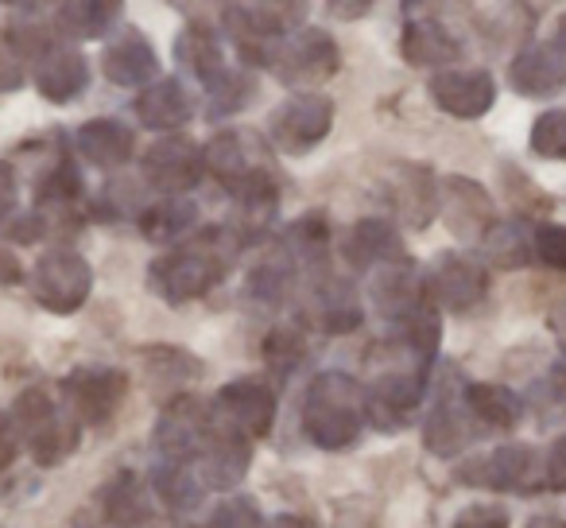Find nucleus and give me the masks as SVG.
I'll use <instances>...</instances> for the list:
<instances>
[{"label":"nucleus","instance_id":"4be33fe9","mask_svg":"<svg viewBox=\"0 0 566 528\" xmlns=\"http://www.w3.org/2000/svg\"><path fill=\"white\" fill-rule=\"evenodd\" d=\"M32 82H35V90H40L43 102L71 105L74 97H82L90 86V59L82 55L74 43L59 40L55 48L32 66Z\"/></svg>","mask_w":566,"mask_h":528},{"label":"nucleus","instance_id":"6e6552de","mask_svg":"<svg viewBox=\"0 0 566 528\" xmlns=\"http://www.w3.org/2000/svg\"><path fill=\"white\" fill-rule=\"evenodd\" d=\"M213 432V404L198 401L190 393H179L164 412H159L156 427H151V447L159 458L171 463H195L206 451Z\"/></svg>","mask_w":566,"mask_h":528},{"label":"nucleus","instance_id":"c9c22d12","mask_svg":"<svg viewBox=\"0 0 566 528\" xmlns=\"http://www.w3.org/2000/svg\"><path fill=\"white\" fill-rule=\"evenodd\" d=\"M292 284H295V260L287 257L280 245H275L268 257H260L249 269V277H244L249 300L264 303V308H280V303L292 296Z\"/></svg>","mask_w":566,"mask_h":528},{"label":"nucleus","instance_id":"37998d69","mask_svg":"<svg viewBox=\"0 0 566 528\" xmlns=\"http://www.w3.org/2000/svg\"><path fill=\"white\" fill-rule=\"evenodd\" d=\"M210 528H264V513L249 494H233L213 509Z\"/></svg>","mask_w":566,"mask_h":528},{"label":"nucleus","instance_id":"c85d7f7f","mask_svg":"<svg viewBox=\"0 0 566 528\" xmlns=\"http://www.w3.org/2000/svg\"><path fill=\"white\" fill-rule=\"evenodd\" d=\"M307 319L323 334H354L365 323V308L357 292L338 277H323L311 288V311Z\"/></svg>","mask_w":566,"mask_h":528},{"label":"nucleus","instance_id":"ea45409f","mask_svg":"<svg viewBox=\"0 0 566 528\" xmlns=\"http://www.w3.org/2000/svg\"><path fill=\"white\" fill-rule=\"evenodd\" d=\"M256 79H252L249 71H237V66H229L226 79L218 82V86L206 90V105H210V117H233V113H241L244 105L256 102Z\"/></svg>","mask_w":566,"mask_h":528},{"label":"nucleus","instance_id":"5701e85b","mask_svg":"<svg viewBox=\"0 0 566 528\" xmlns=\"http://www.w3.org/2000/svg\"><path fill=\"white\" fill-rule=\"evenodd\" d=\"M342 260L357 272H377L403 260V237L388 218H361L342 237Z\"/></svg>","mask_w":566,"mask_h":528},{"label":"nucleus","instance_id":"72a5a7b5","mask_svg":"<svg viewBox=\"0 0 566 528\" xmlns=\"http://www.w3.org/2000/svg\"><path fill=\"white\" fill-rule=\"evenodd\" d=\"M465 396V408L470 416L478 420L481 432H512L524 416V401L520 393L504 385H489V381H478V385H465L462 389Z\"/></svg>","mask_w":566,"mask_h":528},{"label":"nucleus","instance_id":"a878e982","mask_svg":"<svg viewBox=\"0 0 566 528\" xmlns=\"http://www.w3.org/2000/svg\"><path fill=\"white\" fill-rule=\"evenodd\" d=\"M175 63L187 74H195V79L202 82V90L218 86L229 71L221 35L213 32V24H206V20H190V24L175 35Z\"/></svg>","mask_w":566,"mask_h":528},{"label":"nucleus","instance_id":"1a4fd4ad","mask_svg":"<svg viewBox=\"0 0 566 528\" xmlns=\"http://www.w3.org/2000/svg\"><path fill=\"white\" fill-rule=\"evenodd\" d=\"M63 404L82 427H102L117 416L128 396V373L117 365H82L63 377Z\"/></svg>","mask_w":566,"mask_h":528},{"label":"nucleus","instance_id":"b1692460","mask_svg":"<svg viewBox=\"0 0 566 528\" xmlns=\"http://www.w3.org/2000/svg\"><path fill=\"white\" fill-rule=\"evenodd\" d=\"M102 74L113 82V86H144L148 90L151 82H159V55L151 48V40L136 28H125L117 40L105 48L102 55Z\"/></svg>","mask_w":566,"mask_h":528},{"label":"nucleus","instance_id":"423d86ee","mask_svg":"<svg viewBox=\"0 0 566 528\" xmlns=\"http://www.w3.org/2000/svg\"><path fill=\"white\" fill-rule=\"evenodd\" d=\"M32 296L51 315H78L94 292V269L74 249H48L32 265Z\"/></svg>","mask_w":566,"mask_h":528},{"label":"nucleus","instance_id":"f704fd0d","mask_svg":"<svg viewBox=\"0 0 566 528\" xmlns=\"http://www.w3.org/2000/svg\"><path fill=\"white\" fill-rule=\"evenodd\" d=\"M136 226H140L144 241H156V245L182 241L198 226V206L190 198H156V203L140 206Z\"/></svg>","mask_w":566,"mask_h":528},{"label":"nucleus","instance_id":"2f4dec72","mask_svg":"<svg viewBox=\"0 0 566 528\" xmlns=\"http://www.w3.org/2000/svg\"><path fill=\"white\" fill-rule=\"evenodd\" d=\"M148 486H151V494L159 497V505H164L167 513H179V517L195 513L206 497V482H202V474H198L195 463H171V458H159V463L151 466Z\"/></svg>","mask_w":566,"mask_h":528},{"label":"nucleus","instance_id":"7c9ffc66","mask_svg":"<svg viewBox=\"0 0 566 528\" xmlns=\"http://www.w3.org/2000/svg\"><path fill=\"white\" fill-rule=\"evenodd\" d=\"M120 20H125V4H117V0H66V4L55 9L51 24L66 40L90 43V40H105Z\"/></svg>","mask_w":566,"mask_h":528},{"label":"nucleus","instance_id":"7ed1b4c3","mask_svg":"<svg viewBox=\"0 0 566 528\" xmlns=\"http://www.w3.org/2000/svg\"><path fill=\"white\" fill-rule=\"evenodd\" d=\"M12 427H17V439L20 447H28L35 466L51 470V466H63L66 458L78 451L82 443V424L74 420V412L59 408V401L48 393V389L32 385L17 396L12 404Z\"/></svg>","mask_w":566,"mask_h":528},{"label":"nucleus","instance_id":"f3484780","mask_svg":"<svg viewBox=\"0 0 566 528\" xmlns=\"http://www.w3.org/2000/svg\"><path fill=\"white\" fill-rule=\"evenodd\" d=\"M252 470V439H244L241 432H233L229 424H221L213 412V432L206 451L198 455V474H202L206 489L218 494H233Z\"/></svg>","mask_w":566,"mask_h":528},{"label":"nucleus","instance_id":"e433bc0d","mask_svg":"<svg viewBox=\"0 0 566 528\" xmlns=\"http://www.w3.org/2000/svg\"><path fill=\"white\" fill-rule=\"evenodd\" d=\"M331 226H326L323 214H303L292 226L283 229L280 249L295 260V269H318L331 252Z\"/></svg>","mask_w":566,"mask_h":528},{"label":"nucleus","instance_id":"f03ea898","mask_svg":"<svg viewBox=\"0 0 566 528\" xmlns=\"http://www.w3.org/2000/svg\"><path fill=\"white\" fill-rule=\"evenodd\" d=\"M303 435L318 451H346L365 432V385L342 370L318 373L303 396Z\"/></svg>","mask_w":566,"mask_h":528},{"label":"nucleus","instance_id":"aec40b11","mask_svg":"<svg viewBox=\"0 0 566 528\" xmlns=\"http://www.w3.org/2000/svg\"><path fill=\"white\" fill-rule=\"evenodd\" d=\"M400 55L408 66L419 71H450V63L462 59V40L454 35V28L439 17H411L403 20L400 32Z\"/></svg>","mask_w":566,"mask_h":528},{"label":"nucleus","instance_id":"3c124183","mask_svg":"<svg viewBox=\"0 0 566 528\" xmlns=\"http://www.w3.org/2000/svg\"><path fill=\"white\" fill-rule=\"evenodd\" d=\"M24 280H28V272H24V265H20V257L0 241V288L24 284Z\"/></svg>","mask_w":566,"mask_h":528},{"label":"nucleus","instance_id":"412c9836","mask_svg":"<svg viewBox=\"0 0 566 528\" xmlns=\"http://www.w3.org/2000/svg\"><path fill=\"white\" fill-rule=\"evenodd\" d=\"M509 86L512 94L527 97V102H543L555 97L566 86V51L551 43H532L509 63Z\"/></svg>","mask_w":566,"mask_h":528},{"label":"nucleus","instance_id":"de8ad7c7","mask_svg":"<svg viewBox=\"0 0 566 528\" xmlns=\"http://www.w3.org/2000/svg\"><path fill=\"white\" fill-rule=\"evenodd\" d=\"M543 486L555 489V494H566V432L547 447V458H543Z\"/></svg>","mask_w":566,"mask_h":528},{"label":"nucleus","instance_id":"a19ab883","mask_svg":"<svg viewBox=\"0 0 566 528\" xmlns=\"http://www.w3.org/2000/svg\"><path fill=\"white\" fill-rule=\"evenodd\" d=\"M307 358V339L300 327H272L264 339V362L280 377H292L300 370V362Z\"/></svg>","mask_w":566,"mask_h":528},{"label":"nucleus","instance_id":"603ef678","mask_svg":"<svg viewBox=\"0 0 566 528\" xmlns=\"http://www.w3.org/2000/svg\"><path fill=\"white\" fill-rule=\"evenodd\" d=\"M547 389H551V401H555V408L566 416V358H558V362L551 365Z\"/></svg>","mask_w":566,"mask_h":528},{"label":"nucleus","instance_id":"f257e3e1","mask_svg":"<svg viewBox=\"0 0 566 528\" xmlns=\"http://www.w3.org/2000/svg\"><path fill=\"white\" fill-rule=\"evenodd\" d=\"M237 241L229 237L226 226L206 229L202 237H195L182 249H171L164 257H156L148 265V288L159 296L164 303L179 308V303L202 300L213 288L226 280L229 257H233Z\"/></svg>","mask_w":566,"mask_h":528},{"label":"nucleus","instance_id":"79ce46f5","mask_svg":"<svg viewBox=\"0 0 566 528\" xmlns=\"http://www.w3.org/2000/svg\"><path fill=\"white\" fill-rule=\"evenodd\" d=\"M527 144H532V152L539 159L566 164V110H543L539 117L532 121Z\"/></svg>","mask_w":566,"mask_h":528},{"label":"nucleus","instance_id":"a211bd4d","mask_svg":"<svg viewBox=\"0 0 566 528\" xmlns=\"http://www.w3.org/2000/svg\"><path fill=\"white\" fill-rule=\"evenodd\" d=\"M481 435L478 420L465 408L462 389H442L439 401L431 404L423 420V447L434 458H458L462 451L473 447V439Z\"/></svg>","mask_w":566,"mask_h":528},{"label":"nucleus","instance_id":"6e6d98bb","mask_svg":"<svg viewBox=\"0 0 566 528\" xmlns=\"http://www.w3.org/2000/svg\"><path fill=\"white\" fill-rule=\"evenodd\" d=\"M524 528H566V520L555 517V513H539V517H532Z\"/></svg>","mask_w":566,"mask_h":528},{"label":"nucleus","instance_id":"2eb2a0df","mask_svg":"<svg viewBox=\"0 0 566 528\" xmlns=\"http://www.w3.org/2000/svg\"><path fill=\"white\" fill-rule=\"evenodd\" d=\"M535 470V447L527 443H504L485 455L465 458L454 470V478L470 489H493V494H512V489H527Z\"/></svg>","mask_w":566,"mask_h":528},{"label":"nucleus","instance_id":"8fccbe9b","mask_svg":"<svg viewBox=\"0 0 566 528\" xmlns=\"http://www.w3.org/2000/svg\"><path fill=\"white\" fill-rule=\"evenodd\" d=\"M17 451H20V439H17V427H12V416L9 412H0V474L12 466Z\"/></svg>","mask_w":566,"mask_h":528},{"label":"nucleus","instance_id":"9d476101","mask_svg":"<svg viewBox=\"0 0 566 528\" xmlns=\"http://www.w3.org/2000/svg\"><path fill=\"white\" fill-rule=\"evenodd\" d=\"M140 175L159 198H187L206 175L202 144L190 136H164L140 156Z\"/></svg>","mask_w":566,"mask_h":528},{"label":"nucleus","instance_id":"58836bf2","mask_svg":"<svg viewBox=\"0 0 566 528\" xmlns=\"http://www.w3.org/2000/svg\"><path fill=\"white\" fill-rule=\"evenodd\" d=\"M140 358H144L148 377L164 381V385H171V389H182L202 377V358H195L182 346H144Z\"/></svg>","mask_w":566,"mask_h":528},{"label":"nucleus","instance_id":"393cba45","mask_svg":"<svg viewBox=\"0 0 566 528\" xmlns=\"http://www.w3.org/2000/svg\"><path fill=\"white\" fill-rule=\"evenodd\" d=\"M74 148L97 172H120L136 152V133L117 117H94L86 125H78Z\"/></svg>","mask_w":566,"mask_h":528},{"label":"nucleus","instance_id":"864d4df0","mask_svg":"<svg viewBox=\"0 0 566 528\" xmlns=\"http://www.w3.org/2000/svg\"><path fill=\"white\" fill-rule=\"evenodd\" d=\"M326 12H331V17H338V20H361V17H369V12H373V4H369V0H331V4H326Z\"/></svg>","mask_w":566,"mask_h":528},{"label":"nucleus","instance_id":"6ab92c4d","mask_svg":"<svg viewBox=\"0 0 566 528\" xmlns=\"http://www.w3.org/2000/svg\"><path fill=\"white\" fill-rule=\"evenodd\" d=\"M427 90L431 102L454 121H481L496 105V82L489 71H439Z\"/></svg>","mask_w":566,"mask_h":528},{"label":"nucleus","instance_id":"39448f33","mask_svg":"<svg viewBox=\"0 0 566 528\" xmlns=\"http://www.w3.org/2000/svg\"><path fill=\"white\" fill-rule=\"evenodd\" d=\"M221 24L233 35L237 51H241V63L264 66V51L272 43H280L283 35L307 28V4H226L221 9Z\"/></svg>","mask_w":566,"mask_h":528},{"label":"nucleus","instance_id":"0eeeda50","mask_svg":"<svg viewBox=\"0 0 566 528\" xmlns=\"http://www.w3.org/2000/svg\"><path fill=\"white\" fill-rule=\"evenodd\" d=\"M334 128V102L326 94H292L275 105L268 117V141L283 156H307L331 136Z\"/></svg>","mask_w":566,"mask_h":528},{"label":"nucleus","instance_id":"4468645a","mask_svg":"<svg viewBox=\"0 0 566 528\" xmlns=\"http://www.w3.org/2000/svg\"><path fill=\"white\" fill-rule=\"evenodd\" d=\"M385 203L408 229H427L439 214V179L427 164H396L385 175Z\"/></svg>","mask_w":566,"mask_h":528},{"label":"nucleus","instance_id":"cd10ccee","mask_svg":"<svg viewBox=\"0 0 566 528\" xmlns=\"http://www.w3.org/2000/svg\"><path fill=\"white\" fill-rule=\"evenodd\" d=\"M136 121L151 133H179L195 117V97L179 79H159L136 97Z\"/></svg>","mask_w":566,"mask_h":528},{"label":"nucleus","instance_id":"4d7b16f0","mask_svg":"<svg viewBox=\"0 0 566 528\" xmlns=\"http://www.w3.org/2000/svg\"><path fill=\"white\" fill-rule=\"evenodd\" d=\"M555 43H558V48L566 51V17L558 20V28H555Z\"/></svg>","mask_w":566,"mask_h":528},{"label":"nucleus","instance_id":"473e14b6","mask_svg":"<svg viewBox=\"0 0 566 528\" xmlns=\"http://www.w3.org/2000/svg\"><path fill=\"white\" fill-rule=\"evenodd\" d=\"M249 144H252V136H244V133H218L202 148L206 175H213V179H218V187L226 190L229 198L244 187V179H249L252 167H260L256 159L249 156Z\"/></svg>","mask_w":566,"mask_h":528},{"label":"nucleus","instance_id":"c03bdc74","mask_svg":"<svg viewBox=\"0 0 566 528\" xmlns=\"http://www.w3.org/2000/svg\"><path fill=\"white\" fill-rule=\"evenodd\" d=\"M535 260L543 269L566 272V226L563 221H539L535 226Z\"/></svg>","mask_w":566,"mask_h":528},{"label":"nucleus","instance_id":"09e8293b","mask_svg":"<svg viewBox=\"0 0 566 528\" xmlns=\"http://www.w3.org/2000/svg\"><path fill=\"white\" fill-rule=\"evenodd\" d=\"M17 206H20L17 167H12L9 159H0V229H4L12 218H17Z\"/></svg>","mask_w":566,"mask_h":528},{"label":"nucleus","instance_id":"ddd939ff","mask_svg":"<svg viewBox=\"0 0 566 528\" xmlns=\"http://www.w3.org/2000/svg\"><path fill=\"white\" fill-rule=\"evenodd\" d=\"M213 412H218L221 424H229L233 432H241L244 439H268L275 424V412H280V396H275L272 385L264 381H229L221 385L218 401H213Z\"/></svg>","mask_w":566,"mask_h":528},{"label":"nucleus","instance_id":"5fc2aeb1","mask_svg":"<svg viewBox=\"0 0 566 528\" xmlns=\"http://www.w3.org/2000/svg\"><path fill=\"white\" fill-rule=\"evenodd\" d=\"M268 528H318V525L311 517H300V513H280V517H272Z\"/></svg>","mask_w":566,"mask_h":528},{"label":"nucleus","instance_id":"49530a36","mask_svg":"<svg viewBox=\"0 0 566 528\" xmlns=\"http://www.w3.org/2000/svg\"><path fill=\"white\" fill-rule=\"evenodd\" d=\"M509 509L493 501H478V505H465L462 513L454 517L450 528H509Z\"/></svg>","mask_w":566,"mask_h":528},{"label":"nucleus","instance_id":"bb28decb","mask_svg":"<svg viewBox=\"0 0 566 528\" xmlns=\"http://www.w3.org/2000/svg\"><path fill=\"white\" fill-rule=\"evenodd\" d=\"M102 517L109 528H148L156 509H151V486L136 470H120L97 494Z\"/></svg>","mask_w":566,"mask_h":528},{"label":"nucleus","instance_id":"a18cd8bd","mask_svg":"<svg viewBox=\"0 0 566 528\" xmlns=\"http://www.w3.org/2000/svg\"><path fill=\"white\" fill-rule=\"evenodd\" d=\"M48 214H40V210H28V214H17V218L9 221V226L0 229V237H4V245H35V241H43L48 237Z\"/></svg>","mask_w":566,"mask_h":528},{"label":"nucleus","instance_id":"4c0bfd02","mask_svg":"<svg viewBox=\"0 0 566 528\" xmlns=\"http://www.w3.org/2000/svg\"><path fill=\"white\" fill-rule=\"evenodd\" d=\"M74 206H86V183H82V172L66 152H59L55 167L40 179L35 187V210H74Z\"/></svg>","mask_w":566,"mask_h":528},{"label":"nucleus","instance_id":"20e7f679","mask_svg":"<svg viewBox=\"0 0 566 528\" xmlns=\"http://www.w3.org/2000/svg\"><path fill=\"white\" fill-rule=\"evenodd\" d=\"M264 71L287 90L315 94V86L331 82L342 71V51L323 28H300L264 51Z\"/></svg>","mask_w":566,"mask_h":528},{"label":"nucleus","instance_id":"9b49d317","mask_svg":"<svg viewBox=\"0 0 566 528\" xmlns=\"http://www.w3.org/2000/svg\"><path fill=\"white\" fill-rule=\"evenodd\" d=\"M427 292L439 311L450 315H470L489 296V269L470 260L465 252H439L427 269Z\"/></svg>","mask_w":566,"mask_h":528},{"label":"nucleus","instance_id":"c756f323","mask_svg":"<svg viewBox=\"0 0 566 528\" xmlns=\"http://www.w3.org/2000/svg\"><path fill=\"white\" fill-rule=\"evenodd\" d=\"M478 245H481V265L501 272H520L535 260V226L527 218L493 221Z\"/></svg>","mask_w":566,"mask_h":528},{"label":"nucleus","instance_id":"f8f14e48","mask_svg":"<svg viewBox=\"0 0 566 528\" xmlns=\"http://www.w3.org/2000/svg\"><path fill=\"white\" fill-rule=\"evenodd\" d=\"M369 300L385 323H411L419 311L431 308V292H427V272L419 269L416 260H396L385 265L369 277Z\"/></svg>","mask_w":566,"mask_h":528},{"label":"nucleus","instance_id":"dca6fc26","mask_svg":"<svg viewBox=\"0 0 566 528\" xmlns=\"http://www.w3.org/2000/svg\"><path fill=\"white\" fill-rule=\"evenodd\" d=\"M439 214L447 229L462 241H481L493 226V195L470 175H442L439 179Z\"/></svg>","mask_w":566,"mask_h":528}]
</instances>
